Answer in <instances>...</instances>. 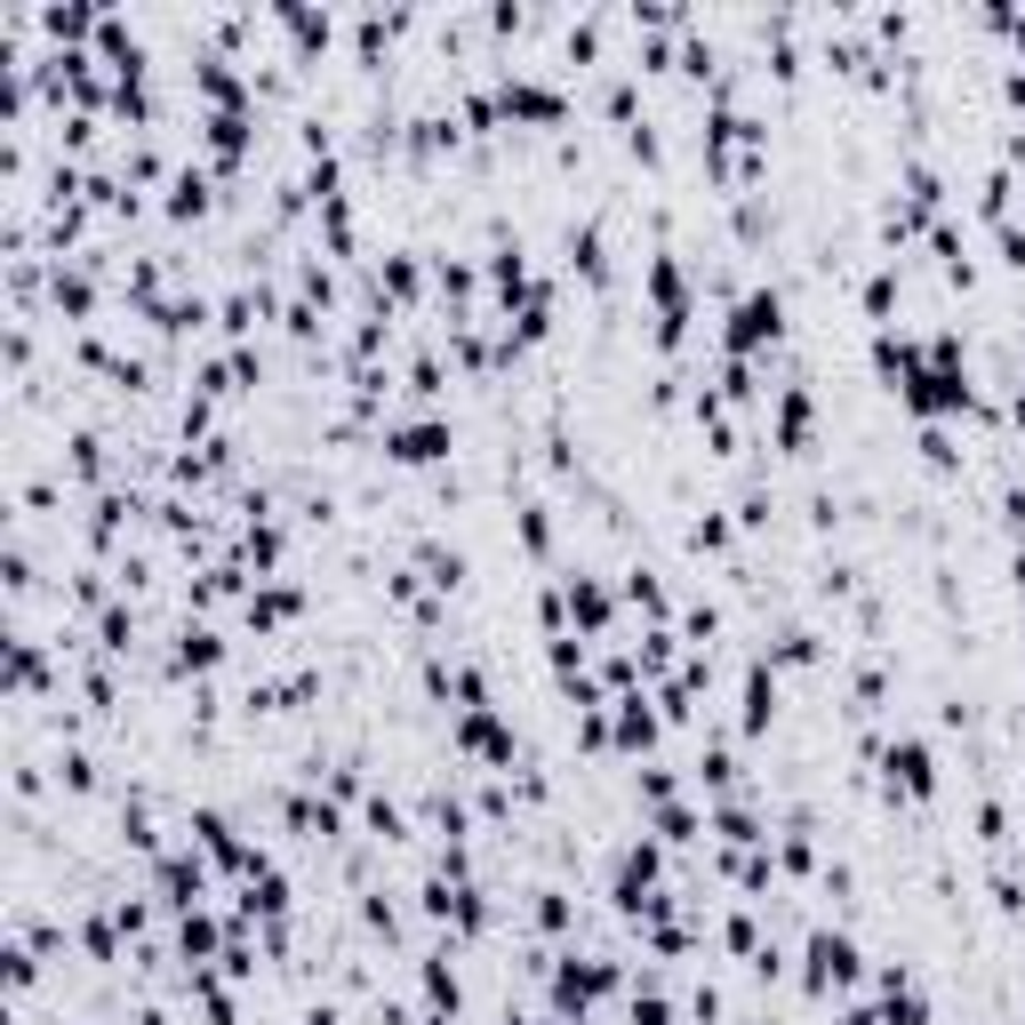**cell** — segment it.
Wrapping results in <instances>:
<instances>
[{
	"label": "cell",
	"instance_id": "1",
	"mask_svg": "<svg viewBox=\"0 0 1025 1025\" xmlns=\"http://www.w3.org/2000/svg\"><path fill=\"white\" fill-rule=\"evenodd\" d=\"M777 337H785V304H777V289H754V297L737 304V321H729V361L777 345Z\"/></svg>",
	"mask_w": 1025,
	"mask_h": 1025
},
{
	"label": "cell",
	"instance_id": "2",
	"mask_svg": "<svg viewBox=\"0 0 1025 1025\" xmlns=\"http://www.w3.org/2000/svg\"><path fill=\"white\" fill-rule=\"evenodd\" d=\"M809 994H834V985H858V945H849L841 930H817L809 938V970H801Z\"/></svg>",
	"mask_w": 1025,
	"mask_h": 1025
},
{
	"label": "cell",
	"instance_id": "3",
	"mask_svg": "<svg viewBox=\"0 0 1025 1025\" xmlns=\"http://www.w3.org/2000/svg\"><path fill=\"white\" fill-rule=\"evenodd\" d=\"M881 769H890V785H898V794H913V801L938 794V762H930V745H913V737L890 745V762H881Z\"/></svg>",
	"mask_w": 1025,
	"mask_h": 1025
},
{
	"label": "cell",
	"instance_id": "4",
	"mask_svg": "<svg viewBox=\"0 0 1025 1025\" xmlns=\"http://www.w3.org/2000/svg\"><path fill=\"white\" fill-rule=\"evenodd\" d=\"M618 745H625V754L658 745V713H649V697H641V690H625V697H618Z\"/></svg>",
	"mask_w": 1025,
	"mask_h": 1025
},
{
	"label": "cell",
	"instance_id": "5",
	"mask_svg": "<svg viewBox=\"0 0 1025 1025\" xmlns=\"http://www.w3.org/2000/svg\"><path fill=\"white\" fill-rule=\"evenodd\" d=\"M385 449L401 457V465H433V457H449V425H408V433H393Z\"/></svg>",
	"mask_w": 1025,
	"mask_h": 1025
},
{
	"label": "cell",
	"instance_id": "6",
	"mask_svg": "<svg viewBox=\"0 0 1025 1025\" xmlns=\"http://www.w3.org/2000/svg\"><path fill=\"white\" fill-rule=\"evenodd\" d=\"M769 713H777V681H769V658H762L754 673H745V737H762Z\"/></svg>",
	"mask_w": 1025,
	"mask_h": 1025
},
{
	"label": "cell",
	"instance_id": "7",
	"mask_svg": "<svg viewBox=\"0 0 1025 1025\" xmlns=\"http://www.w3.org/2000/svg\"><path fill=\"white\" fill-rule=\"evenodd\" d=\"M569 609H577L586 633H609V593L593 586V577H569Z\"/></svg>",
	"mask_w": 1025,
	"mask_h": 1025
},
{
	"label": "cell",
	"instance_id": "8",
	"mask_svg": "<svg viewBox=\"0 0 1025 1025\" xmlns=\"http://www.w3.org/2000/svg\"><path fill=\"white\" fill-rule=\"evenodd\" d=\"M777 441H785V449H809V393H785V408H777Z\"/></svg>",
	"mask_w": 1025,
	"mask_h": 1025
},
{
	"label": "cell",
	"instance_id": "9",
	"mask_svg": "<svg viewBox=\"0 0 1025 1025\" xmlns=\"http://www.w3.org/2000/svg\"><path fill=\"white\" fill-rule=\"evenodd\" d=\"M209 665H217V633H200V625H193V633L177 641V673H209Z\"/></svg>",
	"mask_w": 1025,
	"mask_h": 1025
},
{
	"label": "cell",
	"instance_id": "10",
	"mask_svg": "<svg viewBox=\"0 0 1025 1025\" xmlns=\"http://www.w3.org/2000/svg\"><path fill=\"white\" fill-rule=\"evenodd\" d=\"M200 200H209V185H200V168H185L177 193H168V217H200Z\"/></svg>",
	"mask_w": 1025,
	"mask_h": 1025
},
{
	"label": "cell",
	"instance_id": "11",
	"mask_svg": "<svg viewBox=\"0 0 1025 1025\" xmlns=\"http://www.w3.org/2000/svg\"><path fill=\"white\" fill-rule=\"evenodd\" d=\"M96 633H105V649L121 658V649L136 641V618H128V609H105V625H96Z\"/></svg>",
	"mask_w": 1025,
	"mask_h": 1025
},
{
	"label": "cell",
	"instance_id": "12",
	"mask_svg": "<svg viewBox=\"0 0 1025 1025\" xmlns=\"http://www.w3.org/2000/svg\"><path fill=\"white\" fill-rule=\"evenodd\" d=\"M890 304H898V272H873V281H866V313L881 321V313H890Z\"/></svg>",
	"mask_w": 1025,
	"mask_h": 1025
},
{
	"label": "cell",
	"instance_id": "13",
	"mask_svg": "<svg viewBox=\"0 0 1025 1025\" xmlns=\"http://www.w3.org/2000/svg\"><path fill=\"white\" fill-rule=\"evenodd\" d=\"M921 449H930V465H938V473H953V441H945L938 425H930V433H921Z\"/></svg>",
	"mask_w": 1025,
	"mask_h": 1025
},
{
	"label": "cell",
	"instance_id": "14",
	"mask_svg": "<svg viewBox=\"0 0 1025 1025\" xmlns=\"http://www.w3.org/2000/svg\"><path fill=\"white\" fill-rule=\"evenodd\" d=\"M633 1025H673V1010L665 1002H633Z\"/></svg>",
	"mask_w": 1025,
	"mask_h": 1025
}]
</instances>
